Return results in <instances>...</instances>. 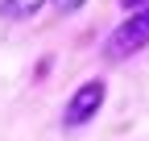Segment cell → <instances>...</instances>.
Returning a JSON list of instances; mask_svg holds the SVG:
<instances>
[{
    "instance_id": "277c9868",
    "label": "cell",
    "mask_w": 149,
    "mask_h": 141,
    "mask_svg": "<svg viewBox=\"0 0 149 141\" xmlns=\"http://www.w3.org/2000/svg\"><path fill=\"white\" fill-rule=\"evenodd\" d=\"M83 4H87V0H54L58 13H74V8H83Z\"/></svg>"
},
{
    "instance_id": "7a4b0ae2",
    "label": "cell",
    "mask_w": 149,
    "mask_h": 141,
    "mask_svg": "<svg viewBox=\"0 0 149 141\" xmlns=\"http://www.w3.org/2000/svg\"><path fill=\"white\" fill-rule=\"evenodd\" d=\"M100 104H104V79H91V83H83L79 91L70 96V104H66L62 125H66V129H74V125H87V120L100 112Z\"/></svg>"
},
{
    "instance_id": "5b68a950",
    "label": "cell",
    "mask_w": 149,
    "mask_h": 141,
    "mask_svg": "<svg viewBox=\"0 0 149 141\" xmlns=\"http://www.w3.org/2000/svg\"><path fill=\"white\" fill-rule=\"evenodd\" d=\"M120 4H124L128 13H145V8H149V0H120Z\"/></svg>"
},
{
    "instance_id": "3957f363",
    "label": "cell",
    "mask_w": 149,
    "mask_h": 141,
    "mask_svg": "<svg viewBox=\"0 0 149 141\" xmlns=\"http://www.w3.org/2000/svg\"><path fill=\"white\" fill-rule=\"evenodd\" d=\"M42 4H46V0H0V17H29Z\"/></svg>"
},
{
    "instance_id": "6da1fadb",
    "label": "cell",
    "mask_w": 149,
    "mask_h": 141,
    "mask_svg": "<svg viewBox=\"0 0 149 141\" xmlns=\"http://www.w3.org/2000/svg\"><path fill=\"white\" fill-rule=\"evenodd\" d=\"M141 46H149V8L145 13H128V21L112 29V38L104 42V58L120 62L128 54H137Z\"/></svg>"
}]
</instances>
